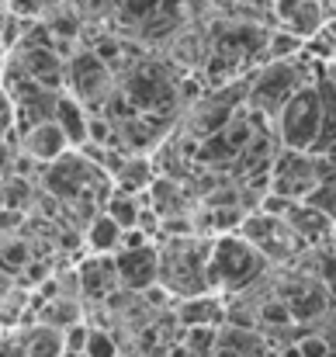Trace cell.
<instances>
[{"label":"cell","instance_id":"cell-13","mask_svg":"<svg viewBox=\"0 0 336 357\" xmlns=\"http://www.w3.org/2000/svg\"><path fill=\"white\" fill-rule=\"evenodd\" d=\"M56 125L66 132L70 146H87L91 139V108L80 105L73 94H63L56 105Z\"/></svg>","mask_w":336,"mask_h":357},{"label":"cell","instance_id":"cell-8","mask_svg":"<svg viewBox=\"0 0 336 357\" xmlns=\"http://www.w3.org/2000/svg\"><path fill=\"white\" fill-rule=\"evenodd\" d=\"M277 295L288 302L295 323H316V319H323V316L330 312V302H333L330 291H326V284H323L316 274H298V278H295L291 284H284Z\"/></svg>","mask_w":336,"mask_h":357},{"label":"cell","instance_id":"cell-15","mask_svg":"<svg viewBox=\"0 0 336 357\" xmlns=\"http://www.w3.org/2000/svg\"><path fill=\"white\" fill-rule=\"evenodd\" d=\"M28 357H63L66 354V333L56 326H38L24 347Z\"/></svg>","mask_w":336,"mask_h":357},{"label":"cell","instance_id":"cell-1","mask_svg":"<svg viewBox=\"0 0 336 357\" xmlns=\"http://www.w3.org/2000/svg\"><path fill=\"white\" fill-rule=\"evenodd\" d=\"M208 264H212V239L170 236V243L160 250V284L177 295V298H194L212 291L208 281Z\"/></svg>","mask_w":336,"mask_h":357},{"label":"cell","instance_id":"cell-4","mask_svg":"<svg viewBox=\"0 0 336 357\" xmlns=\"http://www.w3.org/2000/svg\"><path fill=\"white\" fill-rule=\"evenodd\" d=\"M121 98L132 112L153 115V119H170L174 108L181 105V84L167 63L156 59H135L125 73Z\"/></svg>","mask_w":336,"mask_h":357},{"label":"cell","instance_id":"cell-28","mask_svg":"<svg viewBox=\"0 0 336 357\" xmlns=\"http://www.w3.org/2000/svg\"><path fill=\"white\" fill-rule=\"evenodd\" d=\"M333 63H336V52H333Z\"/></svg>","mask_w":336,"mask_h":357},{"label":"cell","instance_id":"cell-18","mask_svg":"<svg viewBox=\"0 0 336 357\" xmlns=\"http://www.w3.org/2000/svg\"><path fill=\"white\" fill-rule=\"evenodd\" d=\"M108 215H112L114 222L121 226V229H139V219H142V212H139V205H135V198L132 195H114L112 202H108V208H105Z\"/></svg>","mask_w":336,"mask_h":357},{"label":"cell","instance_id":"cell-16","mask_svg":"<svg viewBox=\"0 0 336 357\" xmlns=\"http://www.w3.org/2000/svg\"><path fill=\"white\" fill-rule=\"evenodd\" d=\"M257 323H260V326H274V330L298 326L295 316H291V309H288V302H284L281 295H270V298H264V302L257 305Z\"/></svg>","mask_w":336,"mask_h":357},{"label":"cell","instance_id":"cell-11","mask_svg":"<svg viewBox=\"0 0 336 357\" xmlns=\"http://www.w3.org/2000/svg\"><path fill=\"white\" fill-rule=\"evenodd\" d=\"M316 84L323 94V135L316 142V156L336 160V63H319Z\"/></svg>","mask_w":336,"mask_h":357},{"label":"cell","instance_id":"cell-7","mask_svg":"<svg viewBox=\"0 0 336 357\" xmlns=\"http://www.w3.org/2000/svg\"><path fill=\"white\" fill-rule=\"evenodd\" d=\"M267 14H270L274 28H284V31L298 35L302 42L316 38L333 17L319 0H274Z\"/></svg>","mask_w":336,"mask_h":357},{"label":"cell","instance_id":"cell-2","mask_svg":"<svg viewBox=\"0 0 336 357\" xmlns=\"http://www.w3.org/2000/svg\"><path fill=\"white\" fill-rule=\"evenodd\" d=\"M194 0H121L114 10V28L121 38H174L188 28Z\"/></svg>","mask_w":336,"mask_h":357},{"label":"cell","instance_id":"cell-3","mask_svg":"<svg viewBox=\"0 0 336 357\" xmlns=\"http://www.w3.org/2000/svg\"><path fill=\"white\" fill-rule=\"evenodd\" d=\"M267 257L239 233H225L212 239V264H208V281L212 291H229V295H243L250 291L264 271H267Z\"/></svg>","mask_w":336,"mask_h":357},{"label":"cell","instance_id":"cell-17","mask_svg":"<svg viewBox=\"0 0 336 357\" xmlns=\"http://www.w3.org/2000/svg\"><path fill=\"white\" fill-rule=\"evenodd\" d=\"M191 354L198 357H212L219 351V344H222V330L219 326H191V330H184V340H181Z\"/></svg>","mask_w":336,"mask_h":357},{"label":"cell","instance_id":"cell-25","mask_svg":"<svg viewBox=\"0 0 336 357\" xmlns=\"http://www.w3.org/2000/svg\"><path fill=\"white\" fill-rule=\"evenodd\" d=\"M0 264L7 267V271H17V267H24L28 264V246L24 243H7L3 250H0Z\"/></svg>","mask_w":336,"mask_h":357},{"label":"cell","instance_id":"cell-10","mask_svg":"<svg viewBox=\"0 0 336 357\" xmlns=\"http://www.w3.org/2000/svg\"><path fill=\"white\" fill-rule=\"evenodd\" d=\"M21 149H24V156H31L38 163H56V160H63L70 153V139L52 119L42 121V125H31L28 132H21Z\"/></svg>","mask_w":336,"mask_h":357},{"label":"cell","instance_id":"cell-22","mask_svg":"<svg viewBox=\"0 0 336 357\" xmlns=\"http://www.w3.org/2000/svg\"><path fill=\"white\" fill-rule=\"evenodd\" d=\"M295 351L298 357H330V340L326 337H319V333H305V337H298L295 340Z\"/></svg>","mask_w":336,"mask_h":357},{"label":"cell","instance_id":"cell-19","mask_svg":"<svg viewBox=\"0 0 336 357\" xmlns=\"http://www.w3.org/2000/svg\"><path fill=\"white\" fill-rule=\"evenodd\" d=\"M309 205L319 208L323 215H330V219L336 222V160L330 163V174L323 177V184L316 188V195L309 198Z\"/></svg>","mask_w":336,"mask_h":357},{"label":"cell","instance_id":"cell-26","mask_svg":"<svg viewBox=\"0 0 336 357\" xmlns=\"http://www.w3.org/2000/svg\"><path fill=\"white\" fill-rule=\"evenodd\" d=\"M49 7V0H10V14L14 17H35Z\"/></svg>","mask_w":336,"mask_h":357},{"label":"cell","instance_id":"cell-9","mask_svg":"<svg viewBox=\"0 0 336 357\" xmlns=\"http://www.w3.org/2000/svg\"><path fill=\"white\" fill-rule=\"evenodd\" d=\"M118 281L125 288L146 291L160 281V250L156 246H135V250H118L114 253Z\"/></svg>","mask_w":336,"mask_h":357},{"label":"cell","instance_id":"cell-5","mask_svg":"<svg viewBox=\"0 0 336 357\" xmlns=\"http://www.w3.org/2000/svg\"><path fill=\"white\" fill-rule=\"evenodd\" d=\"M274 135L281 149H295V153H316V142L323 135V94L319 84L312 77V84H305L274 119Z\"/></svg>","mask_w":336,"mask_h":357},{"label":"cell","instance_id":"cell-12","mask_svg":"<svg viewBox=\"0 0 336 357\" xmlns=\"http://www.w3.org/2000/svg\"><path fill=\"white\" fill-rule=\"evenodd\" d=\"M174 316L184 330H191V326H222L229 319V309H225V302L219 295L205 291V295H194V298H181Z\"/></svg>","mask_w":336,"mask_h":357},{"label":"cell","instance_id":"cell-6","mask_svg":"<svg viewBox=\"0 0 336 357\" xmlns=\"http://www.w3.org/2000/svg\"><path fill=\"white\" fill-rule=\"evenodd\" d=\"M326 156L316 153H295V149H277L274 163H270V188L274 195L288 198V202H309L316 195V188L323 184V177L330 174Z\"/></svg>","mask_w":336,"mask_h":357},{"label":"cell","instance_id":"cell-21","mask_svg":"<svg viewBox=\"0 0 336 357\" xmlns=\"http://www.w3.org/2000/svg\"><path fill=\"white\" fill-rule=\"evenodd\" d=\"M316 278L326 284L330 298L336 302V250H323L319 253V264H316Z\"/></svg>","mask_w":336,"mask_h":357},{"label":"cell","instance_id":"cell-24","mask_svg":"<svg viewBox=\"0 0 336 357\" xmlns=\"http://www.w3.org/2000/svg\"><path fill=\"white\" fill-rule=\"evenodd\" d=\"M77 3V14L80 17H105V14H112L118 10V3L121 0H73Z\"/></svg>","mask_w":336,"mask_h":357},{"label":"cell","instance_id":"cell-20","mask_svg":"<svg viewBox=\"0 0 336 357\" xmlns=\"http://www.w3.org/2000/svg\"><path fill=\"white\" fill-rule=\"evenodd\" d=\"M84 357H118V347H114V340L108 333L87 330V337H84Z\"/></svg>","mask_w":336,"mask_h":357},{"label":"cell","instance_id":"cell-14","mask_svg":"<svg viewBox=\"0 0 336 357\" xmlns=\"http://www.w3.org/2000/svg\"><path fill=\"white\" fill-rule=\"evenodd\" d=\"M121 236H125V229L114 222L108 212L98 215L91 222V229H87V239H91V250L94 253H118L121 250Z\"/></svg>","mask_w":336,"mask_h":357},{"label":"cell","instance_id":"cell-23","mask_svg":"<svg viewBox=\"0 0 336 357\" xmlns=\"http://www.w3.org/2000/svg\"><path fill=\"white\" fill-rule=\"evenodd\" d=\"M14 125H17V108H14V98L0 87V142L14 132Z\"/></svg>","mask_w":336,"mask_h":357},{"label":"cell","instance_id":"cell-27","mask_svg":"<svg viewBox=\"0 0 336 357\" xmlns=\"http://www.w3.org/2000/svg\"><path fill=\"white\" fill-rule=\"evenodd\" d=\"M225 3H232V7H243V10H270V3L274 0H225Z\"/></svg>","mask_w":336,"mask_h":357}]
</instances>
